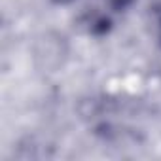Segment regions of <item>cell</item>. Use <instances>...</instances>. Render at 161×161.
I'll list each match as a JSON object with an SVG mask.
<instances>
[{"mask_svg":"<svg viewBox=\"0 0 161 161\" xmlns=\"http://www.w3.org/2000/svg\"><path fill=\"white\" fill-rule=\"evenodd\" d=\"M53 4H59V6H64V4H70V2H74V0H51Z\"/></svg>","mask_w":161,"mask_h":161,"instance_id":"obj_1","label":"cell"}]
</instances>
